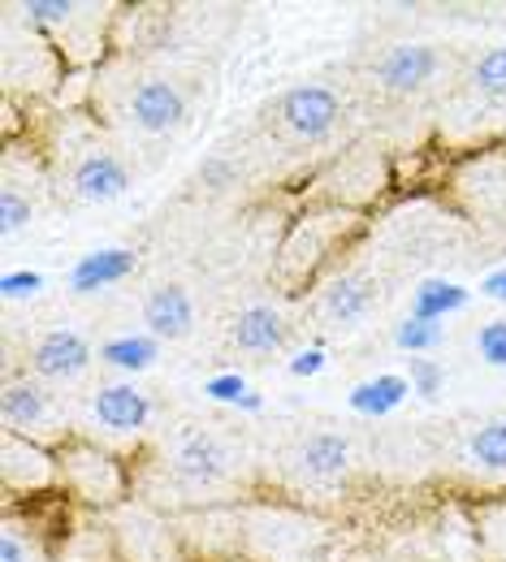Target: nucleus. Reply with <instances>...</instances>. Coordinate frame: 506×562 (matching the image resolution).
<instances>
[{
    "instance_id": "1",
    "label": "nucleus",
    "mask_w": 506,
    "mask_h": 562,
    "mask_svg": "<svg viewBox=\"0 0 506 562\" xmlns=\"http://www.w3.org/2000/svg\"><path fill=\"white\" fill-rule=\"evenodd\" d=\"M363 229L360 209H342V204H316V209L299 212L290 221L286 238L278 247L273 260V285L299 299L303 290H312L316 278L356 243V234Z\"/></svg>"
},
{
    "instance_id": "2",
    "label": "nucleus",
    "mask_w": 506,
    "mask_h": 562,
    "mask_svg": "<svg viewBox=\"0 0 506 562\" xmlns=\"http://www.w3.org/2000/svg\"><path fill=\"white\" fill-rule=\"evenodd\" d=\"M53 450H57V468H61V493H70L74 502L113 510L131 497V472L113 450H104L78 432L57 437Z\"/></svg>"
},
{
    "instance_id": "3",
    "label": "nucleus",
    "mask_w": 506,
    "mask_h": 562,
    "mask_svg": "<svg viewBox=\"0 0 506 562\" xmlns=\"http://www.w3.org/2000/svg\"><path fill=\"white\" fill-rule=\"evenodd\" d=\"M0 485H4L9 506L31 502L40 493H57L61 490L57 450L40 446L35 437H22V432L4 428V437H0Z\"/></svg>"
},
{
    "instance_id": "4",
    "label": "nucleus",
    "mask_w": 506,
    "mask_h": 562,
    "mask_svg": "<svg viewBox=\"0 0 506 562\" xmlns=\"http://www.w3.org/2000/svg\"><path fill=\"white\" fill-rule=\"evenodd\" d=\"M173 476L187 485V490H217L221 481L229 476L234 468V454L225 450L217 432H204V428H187L178 441H173Z\"/></svg>"
},
{
    "instance_id": "5",
    "label": "nucleus",
    "mask_w": 506,
    "mask_h": 562,
    "mask_svg": "<svg viewBox=\"0 0 506 562\" xmlns=\"http://www.w3.org/2000/svg\"><path fill=\"white\" fill-rule=\"evenodd\" d=\"M338 117H342V104L321 82L290 87V91H282V100H278V122L286 126L294 139H307V143L325 139L338 126Z\"/></svg>"
},
{
    "instance_id": "6",
    "label": "nucleus",
    "mask_w": 506,
    "mask_h": 562,
    "mask_svg": "<svg viewBox=\"0 0 506 562\" xmlns=\"http://www.w3.org/2000/svg\"><path fill=\"white\" fill-rule=\"evenodd\" d=\"M131 187V169L104 151V147H91L74 160L70 169V191L82 200V204H109V200H122Z\"/></svg>"
},
{
    "instance_id": "7",
    "label": "nucleus",
    "mask_w": 506,
    "mask_h": 562,
    "mask_svg": "<svg viewBox=\"0 0 506 562\" xmlns=\"http://www.w3.org/2000/svg\"><path fill=\"white\" fill-rule=\"evenodd\" d=\"M131 122L144 135H173L187 122V100L173 82L165 78H147L131 91Z\"/></svg>"
},
{
    "instance_id": "8",
    "label": "nucleus",
    "mask_w": 506,
    "mask_h": 562,
    "mask_svg": "<svg viewBox=\"0 0 506 562\" xmlns=\"http://www.w3.org/2000/svg\"><path fill=\"white\" fill-rule=\"evenodd\" d=\"M91 368V342L74 329H53L31 347V372L40 381H74Z\"/></svg>"
},
{
    "instance_id": "9",
    "label": "nucleus",
    "mask_w": 506,
    "mask_h": 562,
    "mask_svg": "<svg viewBox=\"0 0 506 562\" xmlns=\"http://www.w3.org/2000/svg\"><path fill=\"white\" fill-rule=\"evenodd\" d=\"M437 66H441V57H437V48H429V44H394L376 61V82L390 95H412L425 82H434Z\"/></svg>"
},
{
    "instance_id": "10",
    "label": "nucleus",
    "mask_w": 506,
    "mask_h": 562,
    "mask_svg": "<svg viewBox=\"0 0 506 562\" xmlns=\"http://www.w3.org/2000/svg\"><path fill=\"white\" fill-rule=\"evenodd\" d=\"M144 325L156 342H178L195 329V299L178 285V281H165L156 285L144 299Z\"/></svg>"
},
{
    "instance_id": "11",
    "label": "nucleus",
    "mask_w": 506,
    "mask_h": 562,
    "mask_svg": "<svg viewBox=\"0 0 506 562\" xmlns=\"http://www.w3.org/2000/svg\"><path fill=\"white\" fill-rule=\"evenodd\" d=\"M91 412L95 420L104 424L109 432H139L151 420V403H147L144 390L117 381V385H100L95 398H91Z\"/></svg>"
},
{
    "instance_id": "12",
    "label": "nucleus",
    "mask_w": 506,
    "mask_h": 562,
    "mask_svg": "<svg viewBox=\"0 0 506 562\" xmlns=\"http://www.w3.org/2000/svg\"><path fill=\"white\" fill-rule=\"evenodd\" d=\"M229 342L247 355H273L286 347V321L269 307V303H251L234 316L229 325Z\"/></svg>"
},
{
    "instance_id": "13",
    "label": "nucleus",
    "mask_w": 506,
    "mask_h": 562,
    "mask_svg": "<svg viewBox=\"0 0 506 562\" xmlns=\"http://www.w3.org/2000/svg\"><path fill=\"white\" fill-rule=\"evenodd\" d=\"M0 416H4L9 432H22V437H35L40 428H48L57 420L48 394L35 381H9L4 394H0Z\"/></svg>"
},
{
    "instance_id": "14",
    "label": "nucleus",
    "mask_w": 506,
    "mask_h": 562,
    "mask_svg": "<svg viewBox=\"0 0 506 562\" xmlns=\"http://www.w3.org/2000/svg\"><path fill=\"white\" fill-rule=\"evenodd\" d=\"M372 303H376V281L368 273H342V278L329 281V290L321 299V312H325L329 325L347 329V325H360L372 312Z\"/></svg>"
},
{
    "instance_id": "15",
    "label": "nucleus",
    "mask_w": 506,
    "mask_h": 562,
    "mask_svg": "<svg viewBox=\"0 0 506 562\" xmlns=\"http://www.w3.org/2000/svg\"><path fill=\"white\" fill-rule=\"evenodd\" d=\"M135 273V251L126 247H104V251H87L70 269V290L74 294H95L104 285H117Z\"/></svg>"
},
{
    "instance_id": "16",
    "label": "nucleus",
    "mask_w": 506,
    "mask_h": 562,
    "mask_svg": "<svg viewBox=\"0 0 506 562\" xmlns=\"http://www.w3.org/2000/svg\"><path fill=\"white\" fill-rule=\"evenodd\" d=\"M347 463H351V441L342 432H312L294 454V468L307 481H338Z\"/></svg>"
},
{
    "instance_id": "17",
    "label": "nucleus",
    "mask_w": 506,
    "mask_h": 562,
    "mask_svg": "<svg viewBox=\"0 0 506 562\" xmlns=\"http://www.w3.org/2000/svg\"><path fill=\"white\" fill-rule=\"evenodd\" d=\"M407 394H412L407 376H398V372H381V376H372V381H363V385L351 390L347 407H351L356 416H372V420H381V416H390L394 407H403V403H407Z\"/></svg>"
},
{
    "instance_id": "18",
    "label": "nucleus",
    "mask_w": 506,
    "mask_h": 562,
    "mask_svg": "<svg viewBox=\"0 0 506 562\" xmlns=\"http://www.w3.org/2000/svg\"><path fill=\"white\" fill-rule=\"evenodd\" d=\"M468 299H472L468 285L446 281V278H429L412 290V316H416V321H446V316L463 312Z\"/></svg>"
},
{
    "instance_id": "19",
    "label": "nucleus",
    "mask_w": 506,
    "mask_h": 562,
    "mask_svg": "<svg viewBox=\"0 0 506 562\" xmlns=\"http://www.w3.org/2000/svg\"><path fill=\"white\" fill-rule=\"evenodd\" d=\"M156 338L151 334H122V338H113V342H104L100 347V359L109 363V368H122V372H144L156 363Z\"/></svg>"
},
{
    "instance_id": "20",
    "label": "nucleus",
    "mask_w": 506,
    "mask_h": 562,
    "mask_svg": "<svg viewBox=\"0 0 506 562\" xmlns=\"http://www.w3.org/2000/svg\"><path fill=\"white\" fill-rule=\"evenodd\" d=\"M468 463H476L481 472L506 476V420L481 424V428L468 437Z\"/></svg>"
},
{
    "instance_id": "21",
    "label": "nucleus",
    "mask_w": 506,
    "mask_h": 562,
    "mask_svg": "<svg viewBox=\"0 0 506 562\" xmlns=\"http://www.w3.org/2000/svg\"><path fill=\"white\" fill-rule=\"evenodd\" d=\"M472 87L485 100H506V48H490L472 66Z\"/></svg>"
},
{
    "instance_id": "22",
    "label": "nucleus",
    "mask_w": 506,
    "mask_h": 562,
    "mask_svg": "<svg viewBox=\"0 0 506 562\" xmlns=\"http://www.w3.org/2000/svg\"><path fill=\"white\" fill-rule=\"evenodd\" d=\"M394 347L403 355H429L441 347V325L437 321H416V316H407L398 329H394Z\"/></svg>"
},
{
    "instance_id": "23",
    "label": "nucleus",
    "mask_w": 506,
    "mask_h": 562,
    "mask_svg": "<svg viewBox=\"0 0 506 562\" xmlns=\"http://www.w3.org/2000/svg\"><path fill=\"white\" fill-rule=\"evenodd\" d=\"M407 385H412V394H420L425 403H434L437 394H441V385H446V368L437 359L416 355V359H407Z\"/></svg>"
},
{
    "instance_id": "24",
    "label": "nucleus",
    "mask_w": 506,
    "mask_h": 562,
    "mask_svg": "<svg viewBox=\"0 0 506 562\" xmlns=\"http://www.w3.org/2000/svg\"><path fill=\"white\" fill-rule=\"evenodd\" d=\"M31 216H35L31 195H22L13 182H9V187H0V234H4V238H9V234H18L22 225H31Z\"/></svg>"
},
{
    "instance_id": "25",
    "label": "nucleus",
    "mask_w": 506,
    "mask_h": 562,
    "mask_svg": "<svg viewBox=\"0 0 506 562\" xmlns=\"http://www.w3.org/2000/svg\"><path fill=\"white\" fill-rule=\"evenodd\" d=\"M40 290H44V273H35V269H9V273L0 278V294H4L9 303L35 299Z\"/></svg>"
},
{
    "instance_id": "26",
    "label": "nucleus",
    "mask_w": 506,
    "mask_h": 562,
    "mask_svg": "<svg viewBox=\"0 0 506 562\" xmlns=\"http://www.w3.org/2000/svg\"><path fill=\"white\" fill-rule=\"evenodd\" d=\"M476 351H481L485 363L506 368V321H490V325H481V334H476Z\"/></svg>"
},
{
    "instance_id": "27",
    "label": "nucleus",
    "mask_w": 506,
    "mask_h": 562,
    "mask_svg": "<svg viewBox=\"0 0 506 562\" xmlns=\"http://www.w3.org/2000/svg\"><path fill=\"white\" fill-rule=\"evenodd\" d=\"M204 394H209L213 403H234V407H238L251 390H247V381H243L238 372H221V376H213V381L204 385Z\"/></svg>"
},
{
    "instance_id": "28",
    "label": "nucleus",
    "mask_w": 506,
    "mask_h": 562,
    "mask_svg": "<svg viewBox=\"0 0 506 562\" xmlns=\"http://www.w3.org/2000/svg\"><path fill=\"white\" fill-rule=\"evenodd\" d=\"M0 562H31V541L22 537V528L13 519L0 532Z\"/></svg>"
},
{
    "instance_id": "29",
    "label": "nucleus",
    "mask_w": 506,
    "mask_h": 562,
    "mask_svg": "<svg viewBox=\"0 0 506 562\" xmlns=\"http://www.w3.org/2000/svg\"><path fill=\"white\" fill-rule=\"evenodd\" d=\"M286 368H290V376H316V372L325 368V351H321V347H307V351L294 355Z\"/></svg>"
},
{
    "instance_id": "30",
    "label": "nucleus",
    "mask_w": 506,
    "mask_h": 562,
    "mask_svg": "<svg viewBox=\"0 0 506 562\" xmlns=\"http://www.w3.org/2000/svg\"><path fill=\"white\" fill-rule=\"evenodd\" d=\"M481 294H485V299H498V303H506V269H494L490 278L481 281Z\"/></svg>"
},
{
    "instance_id": "31",
    "label": "nucleus",
    "mask_w": 506,
    "mask_h": 562,
    "mask_svg": "<svg viewBox=\"0 0 506 562\" xmlns=\"http://www.w3.org/2000/svg\"><path fill=\"white\" fill-rule=\"evenodd\" d=\"M200 178H204V182H209V187H229V169H225V165H221V160H209V165H204V169H200Z\"/></svg>"
}]
</instances>
